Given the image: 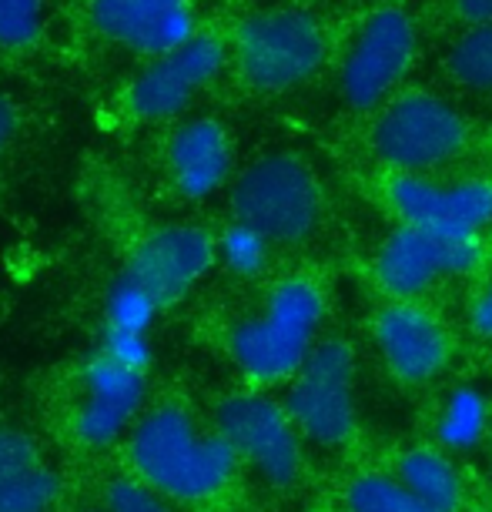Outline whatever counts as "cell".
<instances>
[{"label":"cell","instance_id":"1","mask_svg":"<svg viewBox=\"0 0 492 512\" xmlns=\"http://www.w3.org/2000/svg\"><path fill=\"white\" fill-rule=\"evenodd\" d=\"M131 462L138 476L161 496L201 502L218 496L235 476L238 452L221 432H201L181 405H158L131 436Z\"/></svg>","mask_w":492,"mask_h":512},{"label":"cell","instance_id":"2","mask_svg":"<svg viewBox=\"0 0 492 512\" xmlns=\"http://www.w3.org/2000/svg\"><path fill=\"white\" fill-rule=\"evenodd\" d=\"M322 292L305 278H288L275 285L258 318H245L231 328V359L255 382L295 379L315 349V332L322 325Z\"/></svg>","mask_w":492,"mask_h":512},{"label":"cell","instance_id":"3","mask_svg":"<svg viewBox=\"0 0 492 512\" xmlns=\"http://www.w3.org/2000/svg\"><path fill=\"white\" fill-rule=\"evenodd\" d=\"M235 221L262 231L268 241L308 238L322 215V188L312 168L295 154H268L241 171L231 191Z\"/></svg>","mask_w":492,"mask_h":512},{"label":"cell","instance_id":"4","mask_svg":"<svg viewBox=\"0 0 492 512\" xmlns=\"http://www.w3.org/2000/svg\"><path fill=\"white\" fill-rule=\"evenodd\" d=\"M238 71L255 91H288L308 81L325 61L318 21L288 7L248 14L235 31Z\"/></svg>","mask_w":492,"mask_h":512},{"label":"cell","instance_id":"5","mask_svg":"<svg viewBox=\"0 0 492 512\" xmlns=\"http://www.w3.org/2000/svg\"><path fill=\"white\" fill-rule=\"evenodd\" d=\"M469 141V128L452 104L432 94H402L382 111L372 128V148L402 175L442 168L459 158Z\"/></svg>","mask_w":492,"mask_h":512},{"label":"cell","instance_id":"6","mask_svg":"<svg viewBox=\"0 0 492 512\" xmlns=\"http://www.w3.org/2000/svg\"><path fill=\"white\" fill-rule=\"evenodd\" d=\"M355 355L342 338L318 342L288 389L295 429L318 446H345L355 432Z\"/></svg>","mask_w":492,"mask_h":512},{"label":"cell","instance_id":"7","mask_svg":"<svg viewBox=\"0 0 492 512\" xmlns=\"http://www.w3.org/2000/svg\"><path fill=\"white\" fill-rule=\"evenodd\" d=\"M218 432L228 446L255 466L272 486H292L302 476V442L285 405L268 395H228L215 412Z\"/></svg>","mask_w":492,"mask_h":512},{"label":"cell","instance_id":"8","mask_svg":"<svg viewBox=\"0 0 492 512\" xmlns=\"http://www.w3.org/2000/svg\"><path fill=\"white\" fill-rule=\"evenodd\" d=\"M479 258V235H446V231L402 225L392 231L375 258V278L392 298L412 302L439 278L472 272Z\"/></svg>","mask_w":492,"mask_h":512},{"label":"cell","instance_id":"9","mask_svg":"<svg viewBox=\"0 0 492 512\" xmlns=\"http://www.w3.org/2000/svg\"><path fill=\"white\" fill-rule=\"evenodd\" d=\"M416 57V24L409 14L385 7L362 24L342 64V94L352 108H375Z\"/></svg>","mask_w":492,"mask_h":512},{"label":"cell","instance_id":"10","mask_svg":"<svg viewBox=\"0 0 492 512\" xmlns=\"http://www.w3.org/2000/svg\"><path fill=\"white\" fill-rule=\"evenodd\" d=\"M225 64V47L218 37L195 34L178 51L161 54L134 77L124 104L138 121H168L188 108L191 98L208 88Z\"/></svg>","mask_w":492,"mask_h":512},{"label":"cell","instance_id":"11","mask_svg":"<svg viewBox=\"0 0 492 512\" xmlns=\"http://www.w3.org/2000/svg\"><path fill=\"white\" fill-rule=\"evenodd\" d=\"M218 245L205 228L195 225H164L141 238V245L131 251L124 275L134 285H141L158 308L181 302L208 268L215 265Z\"/></svg>","mask_w":492,"mask_h":512},{"label":"cell","instance_id":"12","mask_svg":"<svg viewBox=\"0 0 492 512\" xmlns=\"http://www.w3.org/2000/svg\"><path fill=\"white\" fill-rule=\"evenodd\" d=\"M84 17L101 41L151 61L195 37L191 0H84Z\"/></svg>","mask_w":492,"mask_h":512},{"label":"cell","instance_id":"13","mask_svg":"<svg viewBox=\"0 0 492 512\" xmlns=\"http://www.w3.org/2000/svg\"><path fill=\"white\" fill-rule=\"evenodd\" d=\"M402 225L446 235H479L492 221V181L472 178L459 185H436L422 175H399L389 188Z\"/></svg>","mask_w":492,"mask_h":512},{"label":"cell","instance_id":"14","mask_svg":"<svg viewBox=\"0 0 492 512\" xmlns=\"http://www.w3.org/2000/svg\"><path fill=\"white\" fill-rule=\"evenodd\" d=\"M375 345L395 379L422 385L446 369L449 335L442 322L412 302H395L375 315Z\"/></svg>","mask_w":492,"mask_h":512},{"label":"cell","instance_id":"15","mask_svg":"<svg viewBox=\"0 0 492 512\" xmlns=\"http://www.w3.org/2000/svg\"><path fill=\"white\" fill-rule=\"evenodd\" d=\"M144 399V372L98 352L84 369V402L77 409V436L88 446H111L138 415Z\"/></svg>","mask_w":492,"mask_h":512},{"label":"cell","instance_id":"16","mask_svg":"<svg viewBox=\"0 0 492 512\" xmlns=\"http://www.w3.org/2000/svg\"><path fill=\"white\" fill-rule=\"evenodd\" d=\"M168 175L181 195L198 201L228 181L231 141L228 131L211 118H195L168 138Z\"/></svg>","mask_w":492,"mask_h":512},{"label":"cell","instance_id":"17","mask_svg":"<svg viewBox=\"0 0 492 512\" xmlns=\"http://www.w3.org/2000/svg\"><path fill=\"white\" fill-rule=\"evenodd\" d=\"M395 476L436 512L462 509V479L439 449H409L395 462Z\"/></svg>","mask_w":492,"mask_h":512},{"label":"cell","instance_id":"18","mask_svg":"<svg viewBox=\"0 0 492 512\" xmlns=\"http://www.w3.org/2000/svg\"><path fill=\"white\" fill-rule=\"evenodd\" d=\"M489 429V402L486 395L472 385H462L446 399L439 412V425H436V436L446 449H472L479 446L482 436Z\"/></svg>","mask_w":492,"mask_h":512},{"label":"cell","instance_id":"19","mask_svg":"<svg viewBox=\"0 0 492 512\" xmlns=\"http://www.w3.org/2000/svg\"><path fill=\"white\" fill-rule=\"evenodd\" d=\"M345 512H436L399 476L362 472L345 489Z\"/></svg>","mask_w":492,"mask_h":512},{"label":"cell","instance_id":"20","mask_svg":"<svg viewBox=\"0 0 492 512\" xmlns=\"http://www.w3.org/2000/svg\"><path fill=\"white\" fill-rule=\"evenodd\" d=\"M446 64L462 88L492 94V24L462 31L449 47Z\"/></svg>","mask_w":492,"mask_h":512},{"label":"cell","instance_id":"21","mask_svg":"<svg viewBox=\"0 0 492 512\" xmlns=\"http://www.w3.org/2000/svg\"><path fill=\"white\" fill-rule=\"evenodd\" d=\"M61 499V479L37 466L0 486V512H54Z\"/></svg>","mask_w":492,"mask_h":512},{"label":"cell","instance_id":"22","mask_svg":"<svg viewBox=\"0 0 492 512\" xmlns=\"http://www.w3.org/2000/svg\"><path fill=\"white\" fill-rule=\"evenodd\" d=\"M158 312H161L158 302H154L141 285H134L131 278L121 272V278L111 285V292H108V328L148 335V328L154 325V315Z\"/></svg>","mask_w":492,"mask_h":512},{"label":"cell","instance_id":"23","mask_svg":"<svg viewBox=\"0 0 492 512\" xmlns=\"http://www.w3.org/2000/svg\"><path fill=\"white\" fill-rule=\"evenodd\" d=\"M44 34V0H0V51H31Z\"/></svg>","mask_w":492,"mask_h":512},{"label":"cell","instance_id":"24","mask_svg":"<svg viewBox=\"0 0 492 512\" xmlns=\"http://www.w3.org/2000/svg\"><path fill=\"white\" fill-rule=\"evenodd\" d=\"M218 255H221V262H225L228 272L258 275L265 268V258H268V238L262 235V231L235 221V225L225 228V235H221Z\"/></svg>","mask_w":492,"mask_h":512},{"label":"cell","instance_id":"25","mask_svg":"<svg viewBox=\"0 0 492 512\" xmlns=\"http://www.w3.org/2000/svg\"><path fill=\"white\" fill-rule=\"evenodd\" d=\"M111 512H171L158 489H151L144 479H114L104 492Z\"/></svg>","mask_w":492,"mask_h":512},{"label":"cell","instance_id":"26","mask_svg":"<svg viewBox=\"0 0 492 512\" xmlns=\"http://www.w3.org/2000/svg\"><path fill=\"white\" fill-rule=\"evenodd\" d=\"M37 466H41V459H37L34 442L17 429H0V486Z\"/></svg>","mask_w":492,"mask_h":512},{"label":"cell","instance_id":"27","mask_svg":"<svg viewBox=\"0 0 492 512\" xmlns=\"http://www.w3.org/2000/svg\"><path fill=\"white\" fill-rule=\"evenodd\" d=\"M104 342H101V352H108L114 362L128 365L134 372H144L151 365V345H148V335H138V332H121V328H108L104 325Z\"/></svg>","mask_w":492,"mask_h":512},{"label":"cell","instance_id":"28","mask_svg":"<svg viewBox=\"0 0 492 512\" xmlns=\"http://www.w3.org/2000/svg\"><path fill=\"white\" fill-rule=\"evenodd\" d=\"M17 131H21V108H17L14 98L0 94V154L11 151Z\"/></svg>","mask_w":492,"mask_h":512},{"label":"cell","instance_id":"29","mask_svg":"<svg viewBox=\"0 0 492 512\" xmlns=\"http://www.w3.org/2000/svg\"><path fill=\"white\" fill-rule=\"evenodd\" d=\"M456 14L462 21H469V27H489L492 24V0H452Z\"/></svg>","mask_w":492,"mask_h":512},{"label":"cell","instance_id":"30","mask_svg":"<svg viewBox=\"0 0 492 512\" xmlns=\"http://www.w3.org/2000/svg\"><path fill=\"white\" fill-rule=\"evenodd\" d=\"M472 328H476L482 338H492V278H489V285L482 288V295L476 298V305H472Z\"/></svg>","mask_w":492,"mask_h":512},{"label":"cell","instance_id":"31","mask_svg":"<svg viewBox=\"0 0 492 512\" xmlns=\"http://www.w3.org/2000/svg\"><path fill=\"white\" fill-rule=\"evenodd\" d=\"M88 512H111V509H88Z\"/></svg>","mask_w":492,"mask_h":512}]
</instances>
